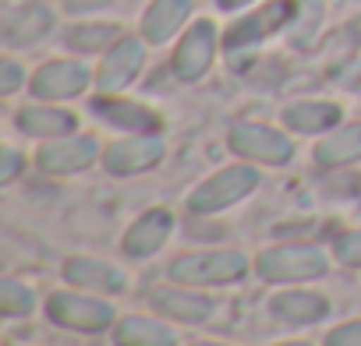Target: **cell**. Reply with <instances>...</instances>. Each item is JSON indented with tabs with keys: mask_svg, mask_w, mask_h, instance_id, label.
Wrapping results in <instances>:
<instances>
[{
	"mask_svg": "<svg viewBox=\"0 0 361 346\" xmlns=\"http://www.w3.org/2000/svg\"><path fill=\"white\" fill-rule=\"evenodd\" d=\"M245 272H248V258L241 251L180 255L166 269L170 283H180V286H224V283H238Z\"/></svg>",
	"mask_w": 361,
	"mask_h": 346,
	"instance_id": "obj_1",
	"label": "cell"
},
{
	"mask_svg": "<svg viewBox=\"0 0 361 346\" xmlns=\"http://www.w3.org/2000/svg\"><path fill=\"white\" fill-rule=\"evenodd\" d=\"M255 269L269 283H305L326 276V255L312 244H283L262 251L255 258Z\"/></svg>",
	"mask_w": 361,
	"mask_h": 346,
	"instance_id": "obj_2",
	"label": "cell"
},
{
	"mask_svg": "<svg viewBox=\"0 0 361 346\" xmlns=\"http://www.w3.org/2000/svg\"><path fill=\"white\" fill-rule=\"evenodd\" d=\"M255 188H259V173H255L252 166H227V169L216 173V177H209L206 184H199V188L192 191L188 212L209 216V212L231 209V205H238L241 198H248Z\"/></svg>",
	"mask_w": 361,
	"mask_h": 346,
	"instance_id": "obj_3",
	"label": "cell"
},
{
	"mask_svg": "<svg viewBox=\"0 0 361 346\" xmlns=\"http://www.w3.org/2000/svg\"><path fill=\"white\" fill-rule=\"evenodd\" d=\"M47 318L61 328L75 332H103L114 325V307L103 300H92L85 293H50L47 300Z\"/></svg>",
	"mask_w": 361,
	"mask_h": 346,
	"instance_id": "obj_4",
	"label": "cell"
},
{
	"mask_svg": "<svg viewBox=\"0 0 361 346\" xmlns=\"http://www.w3.org/2000/svg\"><path fill=\"white\" fill-rule=\"evenodd\" d=\"M227 141H231V148H234L238 155H245V159H252V162L283 166V162L294 155V145H290L280 131H273V127H266V124H234L231 134H227Z\"/></svg>",
	"mask_w": 361,
	"mask_h": 346,
	"instance_id": "obj_5",
	"label": "cell"
},
{
	"mask_svg": "<svg viewBox=\"0 0 361 346\" xmlns=\"http://www.w3.org/2000/svg\"><path fill=\"white\" fill-rule=\"evenodd\" d=\"M290 22H294V0H269L255 15H245L241 22H234L224 43L227 50H252L255 43H262L266 36L280 32Z\"/></svg>",
	"mask_w": 361,
	"mask_h": 346,
	"instance_id": "obj_6",
	"label": "cell"
},
{
	"mask_svg": "<svg viewBox=\"0 0 361 346\" xmlns=\"http://www.w3.org/2000/svg\"><path fill=\"white\" fill-rule=\"evenodd\" d=\"M163 159V141L156 134H131L124 141H114L106 148V173L114 177H131V173L152 169Z\"/></svg>",
	"mask_w": 361,
	"mask_h": 346,
	"instance_id": "obj_7",
	"label": "cell"
},
{
	"mask_svg": "<svg viewBox=\"0 0 361 346\" xmlns=\"http://www.w3.org/2000/svg\"><path fill=\"white\" fill-rule=\"evenodd\" d=\"M213 50H216V29L209 22L192 25L188 36L180 39L177 53H173V75L180 82H199L213 64Z\"/></svg>",
	"mask_w": 361,
	"mask_h": 346,
	"instance_id": "obj_8",
	"label": "cell"
},
{
	"mask_svg": "<svg viewBox=\"0 0 361 346\" xmlns=\"http://www.w3.org/2000/svg\"><path fill=\"white\" fill-rule=\"evenodd\" d=\"M96 152H99V145L92 134H64V138L47 141L36 159L47 173H78L96 159Z\"/></svg>",
	"mask_w": 361,
	"mask_h": 346,
	"instance_id": "obj_9",
	"label": "cell"
},
{
	"mask_svg": "<svg viewBox=\"0 0 361 346\" xmlns=\"http://www.w3.org/2000/svg\"><path fill=\"white\" fill-rule=\"evenodd\" d=\"M170 233H173V212L149 209V212H142L128 226V233H124V255L128 258H152L166 244Z\"/></svg>",
	"mask_w": 361,
	"mask_h": 346,
	"instance_id": "obj_10",
	"label": "cell"
},
{
	"mask_svg": "<svg viewBox=\"0 0 361 346\" xmlns=\"http://www.w3.org/2000/svg\"><path fill=\"white\" fill-rule=\"evenodd\" d=\"M142 60H145V50H142V43L138 39H117L114 43V50L103 57V68H99V89L110 96V92H121L124 85H131L135 82V75L142 71Z\"/></svg>",
	"mask_w": 361,
	"mask_h": 346,
	"instance_id": "obj_11",
	"label": "cell"
},
{
	"mask_svg": "<svg viewBox=\"0 0 361 346\" xmlns=\"http://www.w3.org/2000/svg\"><path fill=\"white\" fill-rule=\"evenodd\" d=\"M85 85H89V68L78 60H54V64L39 68L32 78V92L39 99H71Z\"/></svg>",
	"mask_w": 361,
	"mask_h": 346,
	"instance_id": "obj_12",
	"label": "cell"
},
{
	"mask_svg": "<svg viewBox=\"0 0 361 346\" xmlns=\"http://www.w3.org/2000/svg\"><path fill=\"white\" fill-rule=\"evenodd\" d=\"M64 279L71 286H82V290H96V293H121L128 286L124 272L110 262H99V258H71L64 265Z\"/></svg>",
	"mask_w": 361,
	"mask_h": 346,
	"instance_id": "obj_13",
	"label": "cell"
},
{
	"mask_svg": "<svg viewBox=\"0 0 361 346\" xmlns=\"http://www.w3.org/2000/svg\"><path fill=\"white\" fill-rule=\"evenodd\" d=\"M96 117H103L110 127L117 131H131V134H156L159 131V117L142 106V103H128V99H96L92 103Z\"/></svg>",
	"mask_w": 361,
	"mask_h": 346,
	"instance_id": "obj_14",
	"label": "cell"
},
{
	"mask_svg": "<svg viewBox=\"0 0 361 346\" xmlns=\"http://www.w3.org/2000/svg\"><path fill=\"white\" fill-rule=\"evenodd\" d=\"M273 318L290 321V325H312L322 321L329 314V300L322 293H308V290H283L269 300Z\"/></svg>",
	"mask_w": 361,
	"mask_h": 346,
	"instance_id": "obj_15",
	"label": "cell"
},
{
	"mask_svg": "<svg viewBox=\"0 0 361 346\" xmlns=\"http://www.w3.org/2000/svg\"><path fill=\"white\" fill-rule=\"evenodd\" d=\"M192 15V0H152V8L142 18V36L149 43H166Z\"/></svg>",
	"mask_w": 361,
	"mask_h": 346,
	"instance_id": "obj_16",
	"label": "cell"
},
{
	"mask_svg": "<svg viewBox=\"0 0 361 346\" xmlns=\"http://www.w3.org/2000/svg\"><path fill=\"white\" fill-rule=\"evenodd\" d=\"M152 307L177 321H206L213 314V300L192 290H152Z\"/></svg>",
	"mask_w": 361,
	"mask_h": 346,
	"instance_id": "obj_17",
	"label": "cell"
},
{
	"mask_svg": "<svg viewBox=\"0 0 361 346\" xmlns=\"http://www.w3.org/2000/svg\"><path fill=\"white\" fill-rule=\"evenodd\" d=\"M50 29H54V15L47 8L32 4V8H22L18 15H8V22H4V43L8 46H32Z\"/></svg>",
	"mask_w": 361,
	"mask_h": 346,
	"instance_id": "obj_18",
	"label": "cell"
},
{
	"mask_svg": "<svg viewBox=\"0 0 361 346\" xmlns=\"http://www.w3.org/2000/svg\"><path fill=\"white\" fill-rule=\"evenodd\" d=\"M75 113L68 110H54V106H25L18 113V127L32 138H64L75 131Z\"/></svg>",
	"mask_w": 361,
	"mask_h": 346,
	"instance_id": "obj_19",
	"label": "cell"
},
{
	"mask_svg": "<svg viewBox=\"0 0 361 346\" xmlns=\"http://www.w3.org/2000/svg\"><path fill=\"white\" fill-rule=\"evenodd\" d=\"M114 342L117 346H177V339L166 325H159L152 318H138V314L121 318L114 325Z\"/></svg>",
	"mask_w": 361,
	"mask_h": 346,
	"instance_id": "obj_20",
	"label": "cell"
},
{
	"mask_svg": "<svg viewBox=\"0 0 361 346\" xmlns=\"http://www.w3.org/2000/svg\"><path fill=\"white\" fill-rule=\"evenodd\" d=\"M283 124L290 131H301V134H319V131H329L333 124H340V106L333 103H294L283 110Z\"/></svg>",
	"mask_w": 361,
	"mask_h": 346,
	"instance_id": "obj_21",
	"label": "cell"
},
{
	"mask_svg": "<svg viewBox=\"0 0 361 346\" xmlns=\"http://www.w3.org/2000/svg\"><path fill=\"white\" fill-rule=\"evenodd\" d=\"M354 159H361V124H347L315 145V162L322 166H343Z\"/></svg>",
	"mask_w": 361,
	"mask_h": 346,
	"instance_id": "obj_22",
	"label": "cell"
},
{
	"mask_svg": "<svg viewBox=\"0 0 361 346\" xmlns=\"http://www.w3.org/2000/svg\"><path fill=\"white\" fill-rule=\"evenodd\" d=\"M64 43L78 53H96L117 43V25H75L64 32Z\"/></svg>",
	"mask_w": 361,
	"mask_h": 346,
	"instance_id": "obj_23",
	"label": "cell"
},
{
	"mask_svg": "<svg viewBox=\"0 0 361 346\" xmlns=\"http://www.w3.org/2000/svg\"><path fill=\"white\" fill-rule=\"evenodd\" d=\"M32 290L29 286H22L18 279H4V283H0V311H4V314H29L32 311Z\"/></svg>",
	"mask_w": 361,
	"mask_h": 346,
	"instance_id": "obj_24",
	"label": "cell"
},
{
	"mask_svg": "<svg viewBox=\"0 0 361 346\" xmlns=\"http://www.w3.org/2000/svg\"><path fill=\"white\" fill-rule=\"evenodd\" d=\"M333 251H336V258H340L343 265L361 269V230H347V233H340V237L333 241Z\"/></svg>",
	"mask_w": 361,
	"mask_h": 346,
	"instance_id": "obj_25",
	"label": "cell"
},
{
	"mask_svg": "<svg viewBox=\"0 0 361 346\" xmlns=\"http://www.w3.org/2000/svg\"><path fill=\"white\" fill-rule=\"evenodd\" d=\"M326 346H361V321H347L336 332H329Z\"/></svg>",
	"mask_w": 361,
	"mask_h": 346,
	"instance_id": "obj_26",
	"label": "cell"
},
{
	"mask_svg": "<svg viewBox=\"0 0 361 346\" xmlns=\"http://www.w3.org/2000/svg\"><path fill=\"white\" fill-rule=\"evenodd\" d=\"M18 85H22V68L15 60H4V64H0V92L11 96Z\"/></svg>",
	"mask_w": 361,
	"mask_h": 346,
	"instance_id": "obj_27",
	"label": "cell"
},
{
	"mask_svg": "<svg viewBox=\"0 0 361 346\" xmlns=\"http://www.w3.org/2000/svg\"><path fill=\"white\" fill-rule=\"evenodd\" d=\"M0 162H4V166H0V181H4V184H11L15 177H18V169H22V155L8 145L4 152H0Z\"/></svg>",
	"mask_w": 361,
	"mask_h": 346,
	"instance_id": "obj_28",
	"label": "cell"
},
{
	"mask_svg": "<svg viewBox=\"0 0 361 346\" xmlns=\"http://www.w3.org/2000/svg\"><path fill=\"white\" fill-rule=\"evenodd\" d=\"M106 4H114V0H64V8L75 11V15H82V11H99V8H106Z\"/></svg>",
	"mask_w": 361,
	"mask_h": 346,
	"instance_id": "obj_29",
	"label": "cell"
},
{
	"mask_svg": "<svg viewBox=\"0 0 361 346\" xmlns=\"http://www.w3.org/2000/svg\"><path fill=\"white\" fill-rule=\"evenodd\" d=\"M216 4H220L224 11H238V8H245V4H252V0H216Z\"/></svg>",
	"mask_w": 361,
	"mask_h": 346,
	"instance_id": "obj_30",
	"label": "cell"
},
{
	"mask_svg": "<svg viewBox=\"0 0 361 346\" xmlns=\"http://www.w3.org/2000/svg\"><path fill=\"white\" fill-rule=\"evenodd\" d=\"M350 36H354V39H357V43H361V15H357V18H354V22H350Z\"/></svg>",
	"mask_w": 361,
	"mask_h": 346,
	"instance_id": "obj_31",
	"label": "cell"
},
{
	"mask_svg": "<svg viewBox=\"0 0 361 346\" xmlns=\"http://www.w3.org/2000/svg\"><path fill=\"white\" fill-rule=\"evenodd\" d=\"M195 346H224V342H195Z\"/></svg>",
	"mask_w": 361,
	"mask_h": 346,
	"instance_id": "obj_32",
	"label": "cell"
},
{
	"mask_svg": "<svg viewBox=\"0 0 361 346\" xmlns=\"http://www.w3.org/2000/svg\"><path fill=\"white\" fill-rule=\"evenodd\" d=\"M280 346H308V342H280Z\"/></svg>",
	"mask_w": 361,
	"mask_h": 346,
	"instance_id": "obj_33",
	"label": "cell"
}]
</instances>
